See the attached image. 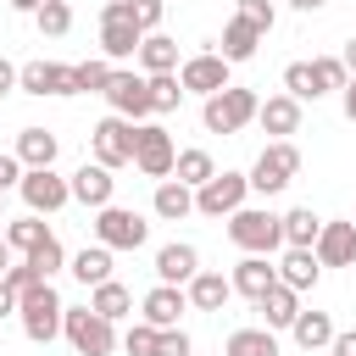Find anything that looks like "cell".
Instances as JSON below:
<instances>
[{"mask_svg":"<svg viewBox=\"0 0 356 356\" xmlns=\"http://www.w3.org/2000/svg\"><path fill=\"white\" fill-rule=\"evenodd\" d=\"M61 295H56V284L50 278H39V284H28L22 295H17V317H22V334L33 339V345H50L56 334H61Z\"/></svg>","mask_w":356,"mask_h":356,"instance_id":"cell-1","label":"cell"},{"mask_svg":"<svg viewBox=\"0 0 356 356\" xmlns=\"http://www.w3.org/2000/svg\"><path fill=\"white\" fill-rule=\"evenodd\" d=\"M228 239H234L245 256H273V250L284 245V228H278V217H273L267 206H239V211L228 217Z\"/></svg>","mask_w":356,"mask_h":356,"instance_id":"cell-2","label":"cell"},{"mask_svg":"<svg viewBox=\"0 0 356 356\" xmlns=\"http://www.w3.org/2000/svg\"><path fill=\"white\" fill-rule=\"evenodd\" d=\"M61 334H67V345H72L78 356H111V350H117V323H106V317L89 312V306H67V312H61Z\"/></svg>","mask_w":356,"mask_h":356,"instance_id":"cell-3","label":"cell"},{"mask_svg":"<svg viewBox=\"0 0 356 356\" xmlns=\"http://www.w3.org/2000/svg\"><path fill=\"white\" fill-rule=\"evenodd\" d=\"M256 89H239V83H228L222 95H211L206 106H200V122H206V134H239L245 122H256Z\"/></svg>","mask_w":356,"mask_h":356,"instance_id":"cell-4","label":"cell"},{"mask_svg":"<svg viewBox=\"0 0 356 356\" xmlns=\"http://www.w3.org/2000/svg\"><path fill=\"white\" fill-rule=\"evenodd\" d=\"M295 172H300V150H295L289 139H273V145L256 156V167L245 172V184H250L256 195H278V189L295 184Z\"/></svg>","mask_w":356,"mask_h":356,"instance_id":"cell-5","label":"cell"},{"mask_svg":"<svg viewBox=\"0 0 356 356\" xmlns=\"http://www.w3.org/2000/svg\"><path fill=\"white\" fill-rule=\"evenodd\" d=\"M89 150H95V161L106 167V172H117V167H134V122L128 117H100L95 128H89Z\"/></svg>","mask_w":356,"mask_h":356,"instance_id":"cell-6","label":"cell"},{"mask_svg":"<svg viewBox=\"0 0 356 356\" xmlns=\"http://www.w3.org/2000/svg\"><path fill=\"white\" fill-rule=\"evenodd\" d=\"M145 239H150V222L139 211H128V206H100L95 211V245H106V250H139Z\"/></svg>","mask_w":356,"mask_h":356,"instance_id":"cell-7","label":"cell"},{"mask_svg":"<svg viewBox=\"0 0 356 356\" xmlns=\"http://www.w3.org/2000/svg\"><path fill=\"white\" fill-rule=\"evenodd\" d=\"M139 22H134V6L128 0H106V11H100V50H106V61H128V56H139Z\"/></svg>","mask_w":356,"mask_h":356,"instance_id":"cell-8","label":"cell"},{"mask_svg":"<svg viewBox=\"0 0 356 356\" xmlns=\"http://www.w3.org/2000/svg\"><path fill=\"white\" fill-rule=\"evenodd\" d=\"M172 161H178L172 134L156 128V122H134V167L145 178H172Z\"/></svg>","mask_w":356,"mask_h":356,"instance_id":"cell-9","label":"cell"},{"mask_svg":"<svg viewBox=\"0 0 356 356\" xmlns=\"http://www.w3.org/2000/svg\"><path fill=\"white\" fill-rule=\"evenodd\" d=\"M245 195H250L245 172H217V178H206V184L195 189V211H200V217H234V211L245 206Z\"/></svg>","mask_w":356,"mask_h":356,"instance_id":"cell-10","label":"cell"},{"mask_svg":"<svg viewBox=\"0 0 356 356\" xmlns=\"http://www.w3.org/2000/svg\"><path fill=\"white\" fill-rule=\"evenodd\" d=\"M22 200H28V211L33 217H50V211H61L67 200H72V189H67V178L56 172V167H33V172H22Z\"/></svg>","mask_w":356,"mask_h":356,"instance_id":"cell-11","label":"cell"},{"mask_svg":"<svg viewBox=\"0 0 356 356\" xmlns=\"http://www.w3.org/2000/svg\"><path fill=\"white\" fill-rule=\"evenodd\" d=\"M178 83H184V95H222L228 89V61L217 56V50H200V56H189V61H178Z\"/></svg>","mask_w":356,"mask_h":356,"instance_id":"cell-12","label":"cell"},{"mask_svg":"<svg viewBox=\"0 0 356 356\" xmlns=\"http://www.w3.org/2000/svg\"><path fill=\"white\" fill-rule=\"evenodd\" d=\"M106 100H111V111L117 117H128V122H145L150 117V83H145V72H111V83H106Z\"/></svg>","mask_w":356,"mask_h":356,"instance_id":"cell-13","label":"cell"},{"mask_svg":"<svg viewBox=\"0 0 356 356\" xmlns=\"http://www.w3.org/2000/svg\"><path fill=\"white\" fill-rule=\"evenodd\" d=\"M17 89H28V95H78V83H72V67L67 61H28V67H17Z\"/></svg>","mask_w":356,"mask_h":356,"instance_id":"cell-14","label":"cell"},{"mask_svg":"<svg viewBox=\"0 0 356 356\" xmlns=\"http://www.w3.org/2000/svg\"><path fill=\"white\" fill-rule=\"evenodd\" d=\"M312 256H317V267H356V222L350 217L345 222H323Z\"/></svg>","mask_w":356,"mask_h":356,"instance_id":"cell-15","label":"cell"},{"mask_svg":"<svg viewBox=\"0 0 356 356\" xmlns=\"http://www.w3.org/2000/svg\"><path fill=\"white\" fill-rule=\"evenodd\" d=\"M67 189H72V200H78V206L100 211V206H111V195H117V178H111L100 161H83V167L67 178Z\"/></svg>","mask_w":356,"mask_h":356,"instance_id":"cell-16","label":"cell"},{"mask_svg":"<svg viewBox=\"0 0 356 356\" xmlns=\"http://www.w3.org/2000/svg\"><path fill=\"white\" fill-rule=\"evenodd\" d=\"M139 312H145L150 328H178V317L189 312V295H184L178 284H156V289L139 300Z\"/></svg>","mask_w":356,"mask_h":356,"instance_id":"cell-17","label":"cell"},{"mask_svg":"<svg viewBox=\"0 0 356 356\" xmlns=\"http://www.w3.org/2000/svg\"><path fill=\"white\" fill-rule=\"evenodd\" d=\"M195 273H200V250H195V245L178 239V245H161V250H156V284H178V289H184Z\"/></svg>","mask_w":356,"mask_h":356,"instance_id":"cell-18","label":"cell"},{"mask_svg":"<svg viewBox=\"0 0 356 356\" xmlns=\"http://www.w3.org/2000/svg\"><path fill=\"white\" fill-rule=\"evenodd\" d=\"M228 284H234V295H245V300H261V295L278 284V267H273L267 256H245V261L228 273Z\"/></svg>","mask_w":356,"mask_h":356,"instance_id":"cell-19","label":"cell"},{"mask_svg":"<svg viewBox=\"0 0 356 356\" xmlns=\"http://www.w3.org/2000/svg\"><path fill=\"white\" fill-rule=\"evenodd\" d=\"M56 150H61V145H56V134H50V128H22L11 156L22 161V172H33V167H56Z\"/></svg>","mask_w":356,"mask_h":356,"instance_id":"cell-20","label":"cell"},{"mask_svg":"<svg viewBox=\"0 0 356 356\" xmlns=\"http://www.w3.org/2000/svg\"><path fill=\"white\" fill-rule=\"evenodd\" d=\"M184 295H189V306H195V312H222V306H228V295H234V284H228L222 273H206V267H200V273L184 284Z\"/></svg>","mask_w":356,"mask_h":356,"instance_id":"cell-21","label":"cell"},{"mask_svg":"<svg viewBox=\"0 0 356 356\" xmlns=\"http://www.w3.org/2000/svg\"><path fill=\"white\" fill-rule=\"evenodd\" d=\"M256 122H261L267 134L289 139V134L300 128V100H289V95H267V100L256 106Z\"/></svg>","mask_w":356,"mask_h":356,"instance_id":"cell-22","label":"cell"},{"mask_svg":"<svg viewBox=\"0 0 356 356\" xmlns=\"http://www.w3.org/2000/svg\"><path fill=\"white\" fill-rule=\"evenodd\" d=\"M278 267V284L284 289H317V278H323V267H317V256L312 250H284V261H273Z\"/></svg>","mask_w":356,"mask_h":356,"instance_id":"cell-23","label":"cell"},{"mask_svg":"<svg viewBox=\"0 0 356 356\" xmlns=\"http://www.w3.org/2000/svg\"><path fill=\"white\" fill-rule=\"evenodd\" d=\"M289 334H295V345H300V350H328V339H334L339 328H334V317H328V312H306V306H300V312H295V323H289Z\"/></svg>","mask_w":356,"mask_h":356,"instance_id":"cell-24","label":"cell"},{"mask_svg":"<svg viewBox=\"0 0 356 356\" xmlns=\"http://www.w3.org/2000/svg\"><path fill=\"white\" fill-rule=\"evenodd\" d=\"M278 228H284V245H289V250H312L317 234H323V217H317L312 206H295V211L278 217Z\"/></svg>","mask_w":356,"mask_h":356,"instance_id":"cell-25","label":"cell"},{"mask_svg":"<svg viewBox=\"0 0 356 356\" xmlns=\"http://www.w3.org/2000/svg\"><path fill=\"white\" fill-rule=\"evenodd\" d=\"M256 312H261V328H273V334H278V328H289V323H295L300 295H295V289H284V284H273V289L256 300Z\"/></svg>","mask_w":356,"mask_h":356,"instance_id":"cell-26","label":"cell"},{"mask_svg":"<svg viewBox=\"0 0 356 356\" xmlns=\"http://www.w3.org/2000/svg\"><path fill=\"white\" fill-rule=\"evenodd\" d=\"M150 206H156V217H161V222H184V217L195 211V189H184L178 178H161Z\"/></svg>","mask_w":356,"mask_h":356,"instance_id":"cell-27","label":"cell"},{"mask_svg":"<svg viewBox=\"0 0 356 356\" xmlns=\"http://www.w3.org/2000/svg\"><path fill=\"white\" fill-rule=\"evenodd\" d=\"M139 67H145V78L178 72V44H172L167 33H145V39H139Z\"/></svg>","mask_w":356,"mask_h":356,"instance_id":"cell-28","label":"cell"},{"mask_svg":"<svg viewBox=\"0 0 356 356\" xmlns=\"http://www.w3.org/2000/svg\"><path fill=\"white\" fill-rule=\"evenodd\" d=\"M67 273H72L78 284H89V289H95V284H106V278H111V250H106V245H83V250L67 261Z\"/></svg>","mask_w":356,"mask_h":356,"instance_id":"cell-29","label":"cell"},{"mask_svg":"<svg viewBox=\"0 0 356 356\" xmlns=\"http://www.w3.org/2000/svg\"><path fill=\"white\" fill-rule=\"evenodd\" d=\"M89 312H100L106 323H117V317H134V295H128V284H117V278L95 284V295H89Z\"/></svg>","mask_w":356,"mask_h":356,"instance_id":"cell-30","label":"cell"},{"mask_svg":"<svg viewBox=\"0 0 356 356\" xmlns=\"http://www.w3.org/2000/svg\"><path fill=\"white\" fill-rule=\"evenodd\" d=\"M256 44H261V33H256L245 17H234V22L222 28V50H217V56L234 67V61H250V56H256Z\"/></svg>","mask_w":356,"mask_h":356,"instance_id":"cell-31","label":"cell"},{"mask_svg":"<svg viewBox=\"0 0 356 356\" xmlns=\"http://www.w3.org/2000/svg\"><path fill=\"white\" fill-rule=\"evenodd\" d=\"M222 356H278V334L273 328H234Z\"/></svg>","mask_w":356,"mask_h":356,"instance_id":"cell-32","label":"cell"},{"mask_svg":"<svg viewBox=\"0 0 356 356\" xmlns=\"http://www.w3.org/2000/svg\"><path fill=\"white\" fill-rule=\"evenodd\" d=\"M172 178L184 184V189H200L206 178H217V161L195 145V150H178V161H172Z\"/></svg>","mask_w":356,"mask_h":356,"instance_id":"cell-33","label":"cell"},{"mask_svg":"<svg viewBox=\"0 0 356 356\" xmlns=\"http://www.w3.org/2000/svg\"><path fill=\"white\" fill-rule=\"evenodd\" d=\"M0 239H6L11 250H22V256H33V250H39L44 239H50V228H44L39 217H17V222H11V228H6Z\"/></svg>","mask_w":356,"mask_h":356,"instance_id":"cell-34","label":"cell"},{"mask_svg":"<svg viewBox=\"0 0 356 356\" xmlns=\"http://www.w3.org/2000/svg\"><path fill=\"white\" fill-rule=\"evenodd\" d=\"M111 61L106 56H95V61H78L72 67V83H78V95H106V83H111Z\"/></svg>","mask_w":356,"mask_h":356,"instance_id":"cell-35","label":"cell"},{"mask_svg":"<svg viewBox=\"0 0 356 356\" xmlns=\"http://www.w3.org/2000/svg\"><path fill=\"white\" fill-rule=\"evenodd\" d=\"M284 95L289 100H323L317 95V78H312V61H289L284 67Z\"/></svg>","mask_w":356,"mask_h":356,"instance_id":"cell-36","label":"cell"},{"mask_svg":"<svg viewBox=\"0 0 356 356\" xmlns=\"http://www.w3.org/2000/svg\"><path fill=\"white\" fill-rule=\"evenodd\" d=\"M145 83H150V111H178V100H184L178 72H156V78H145Z\"/></svg>","mask_w":356,"mask_h":356,"instance_id":"cell-37","label":"cell"},{"mask_svg":"<svg viewBox=\"0 0 356 356\" xmlns=\"http://www.w3.org/2000/svg\"><path fill=\"white\" fill-rule=\"evenodd\" d=\"M33 22H39V33H50V39H61V33L72 28V6H67V0H44V6L33 11Z\"/></svg>","mask_w":356,"mask_h":356,"instance_id":"cell-38","label":"cell"},{"mask_svg":"<svg viewBox=\"0 0 356 356\" xmlns=\"http://www.w3.org/2000/svg\"><path fill=\"white\" fill-rule=\"evenodd\" d=\"M312 78H317V95H334V89H345V67H339V56H312Z\"/></svg>","mask_w":356,"mask_h":356,"instance_id":"cell-39","label":"cell"},{"mask_svg":"<svg viewBox=\"0 0 356 356\" xmlns=\"http://www.w3.org/2000/svg\"><path fill=\"white\" fill-rule=\"evenodd\" d=\"M22 261H28V267H33L39 278H50V273H61V261H67V250H61V239L50 234V239H44V245H39L33 256H22Z\"/></svg>","mask_w":356,"mask_h":356,"instance_id":"cell-40","label":"cell"},{"mask_svg":"<svg viewBox=\"0 0 356 356\" xmlns=\"http://www.w3.org/2000/svg\"><path fill=\"white\" fill-rule=\"evenodd\" d=\"M239 17L267 39V33H273V22H278V6H273V0H239Z\"/></svg>","mask_w":356,"mask_h":356,"instance_id":"cell-41","label":"cell"},{"mask_svg":"<svg viewBox=\"0 0 356 356\" xmlns=\"http://www.w3.org/2000/svg\"><path fill=\"white\" fill-rule=\"evenodd\" d=\"M150 356H195V345H189L184 328H156V350Z\"/></svg>","mask_w":356,"mask_h":356,"instance_id":"cell-42","label":"cell"},{"mask_svg":"<svg viewBox=\"0 0 356 356\" xmlns=\"http://www.w3.org/2000/svg\"><path fill=\"white\" fill-rule=\"evenodd\" d=\"M128 6H134L139 33H156V28H161V17H167V0H128Z\"/></svg>","mask_w":356,"mask_h":356,"instance_id":"cell-43","label":"cell"},{"mask_svg":"<svg viewBox=\"0 0 356 356\" xmlns=\"http://www.w3.org/2000/svg\"><path fill=\"white\" fill-rule=\"evenodd\" d=\"M122 350H128V356H150V350H156V328H150V323H134V328L122 334Z\"/></svg>","mask_w":356,"mask_h":356,"instance_id":"cell-44","label":"cell"},{"mask_svg":"<svg viewBox=\"0 0 356 356\" xmlns=\"http://www.w3.org/2000/svg\"><path fill=\"white\" fill-rule=\"evenodd\" d=\"M28 284H39V273H33L28 261H11V267H6V289H11V295H22Z\"/></svg>","mask_w":356,"mask_h":356,"instance_id":"cell-45","label":"cell"},{"mask_svg":"<svg viewBox=\"0 0 356 356\" xmlns=\"http://www.w3.org/2000/svg\"><path fill=\"white\" fill-rule=\"evenodd\" d=\"M11 184H22V161L17 156H0V189H11Z\"/></svg>","mask_w":356,"mask_h":356,"instance_id":"cell-46","label":"cell"},{"mask_svg":"<svg viewBox=\"0 0 356 356\" xmlns=\"http://www.w3.org/2000/svg\"><path fill=\"white\" fill-rule=\"evenodd\" d=\"M328 350H334V356H356V328L334 334V339H328Z\"/></svg>","mask_w":356,"mask_h":356,"instance_id":"cell-47","label":"cell"},{"mask_svg":"<svg viewBox=\"0 0 356 356\" xmlns=\"http://www.w3.org/2000/svg\"><path fill=\"white\" fill-rule=\"evenodd\" d=\"M11 89H17V67H11V61H6V56H0V100H6V95H11Z\"/></svg>","mask_w":356,"mask_h":356,"instance_id":"cell-48","label":"cell"},{"mask_svg":"<svg viewBox=\"0 0 356 356\" xmlns=\"http://www.w3.org/2000/svg\"><path fill=\"white\" fill-rule=\"evenodd\" d=\"M339 106H345V117L356 122V78H345V89H339Z\"/></svg>","mask_w":356,"mask_h":356,"instance_id":"cell-49","label":"cell"},{"mask_svg":"<svg viewBox=\"0 0 356 356\" xmlns=\"http://www.w3.org/2000/svg\"><path fill=\"white\" fill-rule=\"evenodd\" d=\"M339 67H345V72H350V78H356V39H350V44H345V50H339Z\"/></svg>","mask_w":356,"mask_h":356,"instance_id":"cell-50","label":"cell"},{"mask_svg":"<svg viewBox=\"0 0 356 356\" xmlns=\"http://www.w3.org/2000/svg\"><path fill=\"white\" fill-rule=\"evenodd\" d=\"M11 312H17V295H11V289H6V278H0V317H11Z\"/></svg>","mask_w":356,"mask_h":356,"instance_id":"cell-51","label":"cell"},{"mask_svg":"<svg viewBox=\"0 0 356 356\" xmlns=\"http://www.w3.org/2000/svg\"><path fill=\"white\" fill-rule=\"evenodd\" d=\"M39 6H44V0H11V11H28V17H33Z\"/></svg>","mask_w":356,"mask_h":356,"instance_id":"cell-52","label":"cell"},{"mask_svg":"<svg viewBox=\"0 0 356 356\" xmlns=\"http://www.w3.org/2000/svg\"><path fill=\"white\" fill-rule=\"evenodd\" d=\"M289 6H295V11H323L328 0H289Z\"/></svg>","mask_w":356,"mask_h":356,"instance_id":"cell-53","label":"cell"},{"mask_svg":"<svg viewBox=\"0 0 356 356\" xmlns=\"http://www.w3.org/2000/svg\"><path fill=\"white\" fill-rule=\"evenodd\" d=\"M6 267H11V245L0 239V278H6Z\"/></svg>","mask_w":356,"mask_h":356,"instance_id":"cell-54","label":"cell"},{"mask_svg":"<svg viewBox=\"0 0 356 356\" xmlns=\"http://www.w3.org/2000/svg\"><path fill=\"white\" fill-rule=\"evenodd\" d=\"M0 206H6V189H0Z\"/></svg>","mask_w":356,"mask_h":356,"instance_id":"cell-55","label":"cell"},{"mask_svg":"<svg viewBox=\"0 0 356 356\" xmlns=\"http://www.w3.org/2000/svg\"><path fill=\"white\" fill-rule=\"evenodd\" d=\"M350 222H356V217H350Z\"/></svg>","mask_w":356,"mask_h":356,"instance_id":"cell-56","label":"cell"}]
</instances>
